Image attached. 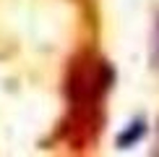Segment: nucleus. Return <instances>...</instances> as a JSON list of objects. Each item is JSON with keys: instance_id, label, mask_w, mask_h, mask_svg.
<instances>
[{"instance_id": "f257e3e1", "label": "nucleus", "mask_w": 159, "mask_h": 157, "mask_svg": "<svg viewBox=\"0 0 159 157\" xmlns=\"http://www.w3.org/2000/svg\"><path fill=\"white\" fill-rule=\"evenodd\" d=\"M143 131H146L143 121H133L120 136H117V149H130L133 144H138V141H141V136H143Z\"/></svg>"}, {"instance_id": "f03ea898", "label": "nucleus", "mask_w": 159, "mask_h": 157, "mask_svg": "<svg viewBox=\"0 0 159 157\" xmlns=\"http://www.w3.org/2000/svg\"><path fill=\"white\" fill-rule=\"evenodd\" d=\"M151 60H154V65L159 68V21L154 26V34H151Z\"/></svg>"}, {"instance_id": "7ed1b4c3", "label": "nucleus", "mask_w": 159, "mask_h": 157, "mask_svg": "<svg viewBox=\"0 0 159 157\" xmlns=\"http://www.w3.org/2000/svg\"><path fill=\"white\" fill-rule=\"evenodd\" d=\"M154 152L159 155V126H157V149H154Z\"/></svg>"}]
</instances>
